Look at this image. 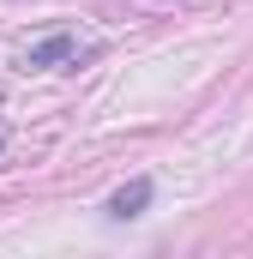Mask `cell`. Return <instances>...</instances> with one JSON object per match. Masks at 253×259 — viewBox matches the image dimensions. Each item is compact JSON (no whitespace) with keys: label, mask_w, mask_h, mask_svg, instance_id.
I'll list each match as a JSON object with an SVG mask.
<instances>
[{"label":"cell","mask_w":253,"mask_h":259,"mask_svg":"<svg viewBox=\"0 0 253 259\" xmlns=\"http://www.w3.org/2000/svg\"><path fill=\"white\" fill-rule=\"evenodd\" d=\"M151 193H157V181H151V175H133V181H126L121 193L109 199V217H115V223H133V217H145Z\"/></svg>","instance_id":"cell-2"},{"label":"cell","mask_w":253,"mask_h":259,"mask_svg":"<svg viewBox=\"0 0 253 259\" xmlns=\"http://www.w3.org/2000/svg\"><path fill=\"white\" fill-rule=\"evenodd\" d=\"M97 55H103V42H78L72 30H49V36H36V42L24 49V66H30V72H61V66L97 61Z\"/></svg>","instance_id":"cell-1"},{"label":"cell","mask_w":253,"mask_h":259,"mask_svg":"<svg viewBox=\"0 0 253 259\" xmlns=\"http://www.w3.org/2000/svg\"><path fill=\"white\" fill-rule=\"evenodd\" d=\"M0 151H6V127H0Z\"/></svg>","instance_id":"cell-3"}]
</instances>
